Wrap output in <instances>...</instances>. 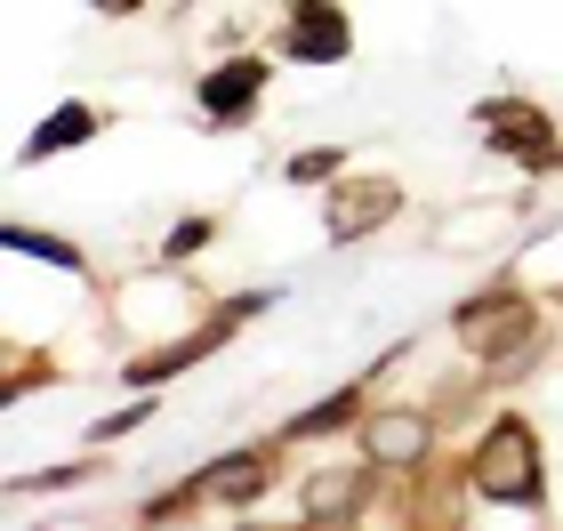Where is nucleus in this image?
<instances>
[{"label":"nucleus","instance_id":"10","mask_svg":"<svg viewBox=\"0 0 563 531\" xmlns=\"http://www.w3.org/2000/svg\"><path fill=\"white\" fill-rule=\"evenodd\" d=\"M89 130H97V113H89V106H57V113H48V130H33V145H24V154L41 162V154H57V145H81Z\"/></svg>","mask_w":563,"mask_h":531},{"label":"nucleus","instance_id":"3","mask_svg":"<svg viewBox=\"0 0 563 531\" xmlns=\"http://www.w3.org/2000/svg\"><path fill=\"white\" fill-rule=\"evenodd\" d=\"M523 339H531V307H523V298H475V307L459 314V346H467V354H492V363H499V354L523 346Z\"/></svg>","mask_w":563,"mask_h":531},{"label":"nucleus","instance_id":"6","mask_svg":"<svg viewBox=\"0 0 563 531\" xmlns=\"http://www.w3.org/2000/svg\"><path fill=\"white\" fill-rule=\"evenodd\" d=\"M258 89H266V65L234 57V65H218L210 81H201V113H210V121H234V113H242V106H250Z\"/></svg>","mask_w":563,"mask_h":531},{"label":"nucleus","instance_id":"2","mask_svg":"<svg viewBox=\"0 0 563 531\" xmlns=\"http://www.w3.org/2000/svg\"><path fill=\"white\" fill-rule=\"evenodd\" d=\"M483 137H492L499 154H523L531 169H555L563 162V145L548 137V113L516 106V97H507V106H483Z\"/></svg>","mask_w":563,"mask_h":531},{"label":"nucleus","instance_id":"7","mask_svg":"<svg viewBox=\"0 0 563 531\" xmlns=\"http://www.w3.org/2000/svg\"><path fill=\"white\" fill-rule=\"evenodd\" d=\"M363 451H371V460H387V467H411L419 451H427V419H419V411H387V419H371Z\"/></svg>","mask_w":563,"mask_h":531},{"label":"nucleus","instance_id":"12","mask_svg":"<svg viewBox=\"0 0 563 531\" xmlns=\"http://www.w3.org/2000/svg\"><path fill=\"white\" fill-rule=\"evenodd\" d=\"M354 411V395H339V402H322V411H306V419H290V435H322V427H339Z\"/></svg>","mask_w":563,"mask_h":531},{"label":"nucleus","instance_id":"14","mask_svg":"<svg viewBox=\"0 0 563 531\" xmlns=\"http://www.w3.org/2000/svg\"><path fill=\"white\" fill-rule=\"evenodd\" d=\"M330 169H339V154H298V162H290L298 186H314V177H330Z\"/></svg>","mask_w":563,"mask_h":531},{"label":"nucleus","instance_id":"4","mask_svg":"<svg viewBox=\"0 0 563 531\" xmlns=\"http://www.w3.org/2000/svg\"><path fill=\"white\" fill-rule=\"evenodd\" d=\"M402 210V193L395 186H371V177H354V186H339V193H330V242H363L371 234V225H387Z\"/></svg>","mask_w":563,"mask_h":531},{"label":"nucleus","instance_id":"8","mask_svg":"<svg viewBox=\"0 0 563 531\" xmlns=\"http://www.w3.org/2000/svg\"><path fill=\"white\" fill-rule=\"evenodd\" d=\"M258 484H266V460H218V467H201L194 475V499H258Z\"/></svg>","mask_w":563,"mask_h":531},{"label":"nucleus","instance_id":"1","mask_svg":"<svg viewBox=\"0 0 563 531\" xmlns=\"http://www.w3.org/2000/svg\"><path fill=\"white\" fill-rule=\"evenodd\" d=\"M475 484L492 491V499H516V508H531L540 499V451H531V427H492V443H483V460H475Z\"/></svg>","mask_w":563,"mask_h":531},{"label":"nucleus","instance_id":"9","mask_svg":"<svg viewBox=\"0 0 563 531\" xmlns=\"http://www.w3.org/2000/svg\"><path fill=\"white\" fill-rule=\"evenodd\" d=\"M363 499V475H314L306 484V523H346Z\"/></svg>","mask_w":563,"mask_h":531},{"label":"nucleus","instance_id":"5","mask_svg":"<svg viewBox=\"0 0 563 531\" xmlns=\"http://www.w3.org/2000/svg\"><path fill=\"white\" fill-rule=\"evenodd\" d=\"M290 48H298V57L339 65V57H346V16L330 9V0H298V16H290Z\"/></svg>","mask_w":563,"mask_h":531},{"label":"nucleus","instance_id":"15","mask_svg":"<svg viewBox=\"0 0 563 531\" xmlns=\"http://www.w3.org/2000/svg\"><path fill=\"white\" fill-rule=\"evenodd\" d=\"M97 9H106V16H121V9H137V0H97Z\"/></svg>","mask_w":563,"mask_h":531},{"label":"nucleus","instance_id":"13","mask_svg":"<svg viewBox=\"0 0 563 531\" xmlns=\"http://www.w3.org/2000/svg\"><path fill=\"white\" fill-rule=\"evenodd\" d=\"M201 242H210V218H186V225L169 234V258H186V250H201Z\"/></svg>","mask_w":563,"mask_h":531},{"label":"nucleus","instance_id":"11","mask_svg":"<svg viewBox=\"0 0 563 531\" xmlns=\"http://www.w3.org/2000/svg\"><path fill=\"white\" fill-rule=\"evenodd\" d=\"M9 250H33V258H57V266H81V250H73V242H48V234H24V225H9Z\"/></svg>","mask_w":563,"mask_h":531}]
</instances>
